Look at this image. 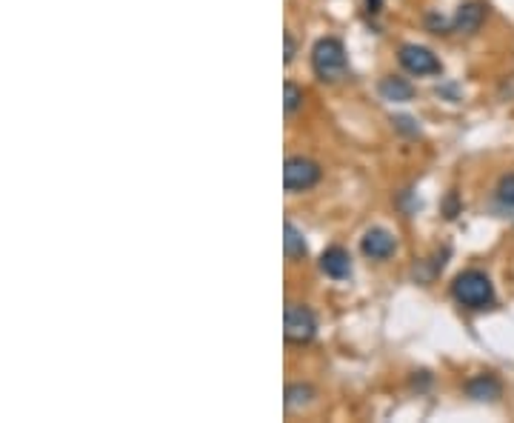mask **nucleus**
<instances>
[{
    "label": "nucleus",
    "instance_id": "2",
    "mask_svg": "<svg viewBox=\"0 0 514 423\" xmlns=\"http://www.w3.org/2000/svg\"><path fill=\"white\" fill-rule=\"evenodd\" d=\"M311 69L320 81L326 83H337L346 78L349 72V58H346V49L337 37H320L311 49Z\"/></svg>",
    "mask_w": 514,
    "mask_h": 423
},
{
    "label": "nucleus",
    "instance_id": "5",
    "mask_svg": "<svg viewBox=\"0 0 514 423\" xmlns=\"http://www.w3.org/2000/svg\"><path fill=\"white\" fill-rule=\"evenodd\" d=\"M397 60L409 74H418V78H423V74H441L443 72V64L437 60V55L432 52V49L418 46V43H406L403 49H400Z\"/></svg>",
    "mask_w": 514,
    "mask_h": 423
},
{
    "label": "nucleus",
    "instance_id": "11",
    "mask_svg": "<svg viewBox=\"0 0 514 423\" xmlns=\"http://www.w3.org/2000/svg\"><path fill=\"white\" fill-rule=\"evenodd\" d=\"M283 252H286V260H300L306 255V241H303V232H300L295 223H286L283 227Z\"/></svg>",
    "mask_w": 514,
    "mask_h": 423
},
{
    "label": "nucleus",
    "instance_id": "7",
    "mask_svg": "<svg viewBox=\"0 0 514 423\" xmlns=\"http://www.w3.org/2000/svg\"><path fill=\"white\" fill-rule=\"evenodd\" d=\"M486 20V4L480 0H469V4H463L457 9L455 20H451V29L460 32V35H474Z\"/></svg>",
    "mask_w": 514,
    "mask_h": 423
},
{
    "label": "nucleus",
    "instance_id": "9",
    "mask_svg": "<svg viewBox=\"0 0 514 423\" xmlns=\"http://www.w3.org/2000/svg\"><path fill=\"white\" fill-rule=\"evenodd\" d=\"M466 392L474 401H497L503 395V383H500L495 375H478L466 383Z\"/></svg>",
    "mask_w": 514,
    "mask_h": 423
},
{
    "label": "nucleus",
    "instance_id": "10",
    "mask_svg": "<svg viewBox=\"0 0 514 423\" xmlns=\"http://www.w3.org/2000/svg\"><path fill=\"white\" fill-rule=\"evenodd\" d=\"M380 95L383 101H392V104H406L415 97V86L403 78H383L380 81Z\"/></svg>",
    "mask_w": 514,
    "mask_h": 423
},
{
    "label": "nucleus",
    "instance_id": "13",
    "mask_svg": "<svg viewBox=\"0 0 514 423\" xmlns=\"http://www.w3.org/2000/svg\"><path fill=\"white\" fill-rule=\"evenodd\" d=\"M311 387H303V383H292L289 389H286V406L289 409H297V406H303L311 401Z\"/></svg>",
    "mask_w": 514,
    "mask_h": 423
},
{
    "label": "nucleus",
    "instance_id": "15",
    "mask_svg": "<svg viewBox=\"0 0 514 423\" xmlns=\"http://www.w3.org/2000/svg\"><path fill=\"white\" fill-rule=\"evenodd\" d=\"M283 41H286V58L283 60H286V64H292V60H295V41H292V35L286 32Z\"/></svg>",
    "mask_w": 514,
    "mask_h": 423
},
{
    "label": "nucleus",
    "instance_id": "8",
    "mask_svg": "<svg viewBox=\"0 0 514 423\" xmlns=\"http://www.w3.org/2000/svg\"><path fill=\"white\" fill-rule=\"evenodd\" d=\"M320 269L326 272L329 278L334 281H343L352 275V258L343 246H329L326 252L320 255Z\"/></svg>",
    "mask_w": 514,
    "mask_h": 423
},
{
    "label": "nucleus",
    "instance_id": "12",
    "mask_svg": "<svg viewBox=\"0 0 514 423\" xmlns=\"http://www.w3.org/2000/svg\"><path fill=\"white\" fill-rule=\"evenodd\" d=\"M303 106V89L297 83H286L283 86V109L286 115H295V112Z\"/></svg>",
    "mask_w": 514,
    "mask_h": 423
},
{
    "label": "nucleus",
    "instance_id": "16",
    "mask_svg": "<svg viewBox=\"0 0 514 423\" xmlns=\"http://www.w3.org/2000/svg\"><path fill=\"white\" fill-rule=\"evenodd\" d=\"M378 6H380V0H369V12H378Z\"/></svg>",
    "mask_w": 514,
    "mask_h": 423
},
{
    "label": "nucleus",
    "instance_id": "6",
    "mask_svg": "<svg viewBox=\"0 0 514 423\" xmlns=\"http://www.w3.org/2000/svg\"><path fill=\"white\" fill-rule=\"evenodd\" d=\"M395 249H397V241H395V235L388 232V229H369L366 235H363V241H360V252L366 255L369 260H388L395 255Z\"/></svg>",
    "mask_w": 514,
    "mask_h": 423
},
{
    "label": "nucleus",
    "instance_id": "3",
    "mask_svg": "<svg viewBox=\"0 0 514 423\" xmlns=\"http://www.w3.org/2000/svg\"><path fill=\"white\" fill-rule=\"evenodd\" d=\"M283 335L286 341L295 343V346H303L318 335V320L315 312L309 306H300V304H289L283 312Z\"/></svg>",
    "mask_w": 514,
    "mask_h": 423
},
{
    "label": "nucleus",
    "instance_id": "4",
    "mask_svg": "<svg viewBox=\"0 0 514 423\" xmlns=\"http://www.w3.org/2000/svg\"><path fill=\"white\" fill-rule=\"evenodd\" d=\"M323 178L320 164H315L311 158H289L283 164V186L286 192H306L311 186H318Z\"/></svg>",
    "mask_w": 514,
    "mask_h": 423
},
{
    "label": "nucleus",
    "instance_id": "1",
    "mask_svg": "<svg viewBox=\"0 0 514 423\" xmlns=\"http://www.w3.org/2000/svg\"><path fill=\"white\" fill-rule=\"evenodd\" d=\"M451 297H455L460 306L480 312V309H488L495 304V286L488 281L486 272L466 269L455 278V283H451Z\"/></svg>",
    "mask_w": 514,
    "mask_h": 423
},
{
    "label": "nucleus",
    "instance_id": "14",
    "mask_svg": "<svg viewBox=\"0 0 514 423\" xmlns=\"http://www.w3.org/2000/svg\"><path fill=\"white\" fill-rule=\"evenodd\" d=\"M497 204L503 209H514V175L500 178L497 183Z\"/></svg>",
    "mask_w": 514,
    "mask_h": 423
}]
</instances>
